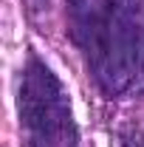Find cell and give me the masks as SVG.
Segmentation results:
<instances>
[{
    "mask_svg": "<svg viewBox=\"0 0 144 147\" xmlns=\"http://www.w3.org/2000/svg\"><path fill=\"white\" fill-rule=\"evenodd\" d=\"M71 37L90 76L108 96L144 88V3L68 0Z\"/></svg>",
    "mask_w": 144,
    "mask_h": 147,
    "instance_id": "obj_1",
    "label": "cell"
},
{
    "mask_svg": "<svg viewBox=\"0 0 144 147\" xmlns=\"http://www.w3.org/2000/svg\"><path fill=\"white\" fill-rule=\"evenodd\" d=\"M124 147H144V133H127L124 136Z\"/></svg>",
    "mask_w": 144,
    "mask_h": 147,
    "instance_id": "obj_3",
    "label": "cell"
},
{
    "mask_svg": "<svg viewBox=\"0 0 144 147\" xmlns=\"http://www.w3.org/2000/svg\"><path fill=\"white\" fill-rule=\"evenodd\" d=\"M20 147H76V125L71 99L57 74L37 59H26L17 88Z\"/></svg>",
    "mask_w": 144,
    "mask_h": 147,
    "instance_id": "obj_2",
    "label": "cell"
}]
</instances>
